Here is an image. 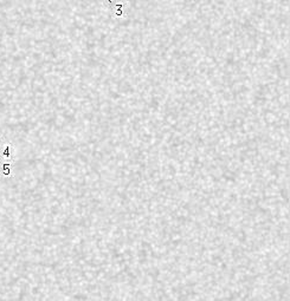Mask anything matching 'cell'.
<instances>
[{
  "mask_svg": "<svg viewBox=\"0 0 290 301\" xmlns=\"http://www.w3.org/2000/svg\"><path fill=\"white\" fill-rule=\"evenodd\" d=\"M5 156H10V145H7V148H6V150H5V154H4Z\"/></svg>",
  "mask_w": 290,
  "mask_h": 301,
  "instance_id": "1",
  "label": "cell"
},
{
  "mask_svg": "<svg viewBox=\"0 0 290 301\" xmlns=\"http://www.w3.org/2000/svg\"><path fill=\"white\" fill-rule=\"evenodd\" d=\"M0 145H1V142H0Z\"/></svg>",
  "mask_w": 290,
  "mask_h": 301,
  "instance_id": "2",
  "label": "cell"
}]
</instances>
